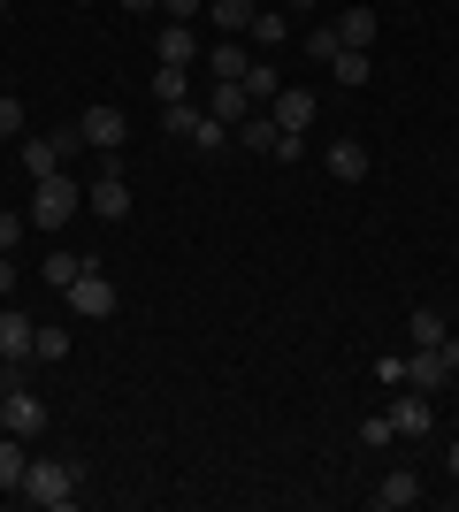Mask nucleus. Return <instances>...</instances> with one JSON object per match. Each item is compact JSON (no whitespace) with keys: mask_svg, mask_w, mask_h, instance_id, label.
Here are the masks:
<instances>
[{"mask_svg":"<svg viewBox=\"0 0 459 512\" xmlns=\"http://www.w3.org/2000/svg\"><path fill=\"white\" fill-rule=\"evenodd\" d=\"M16 497H23V505H46V512L77 505V459H31Z\"/></svg>","mask_w":459,"mask_h":512,"instance_id":"f257e3e1","label":"nucleus"},{"mask_svg":"<svg viewBox=\"0 0 459 512\" xmlns=\"http://www.w3.org/2000/svg\"><path fill=\"white\" fill-rule=\"evenodd\" d=\"M77 207H85V184H69L62 169L31 184V222H39V230H62V222H77Z\"/></svg>","mask_w":459,"mask_h":512,"instance_id":"f03ea898","label":"nucleus"},{"mask_svg":"<svg viewBox=\"0 0 459 512\" xmlns=\"http://www.w3.org/2000/svg\"><path fill=\"white\" fill-rule=\"evenodd\" d=\"M16 146H23V169H31V176H54V169L69 161V153L85 146V130L69 123V130H46V138H39V130H23Z\"/></svg>","mask_w":459,"mask_h":512,"instance_id":"7ed1b4c3","label":"nucleus"},{"mask_svg":"<svg viewBox=\"0 0 459 512\" xmlns=\"http://www.w3.org/2000/svg\"><path fill=\"white\" fill-rule=\"evenodd\" d=\"M16 375H23V367H8V406H0V428H8V436H39L46 406H39V390H23Z\"/></svg>","mask_w":459,"mask_h":512,"instance_id":"20e7f679","label":"nucleus"},{"mask_svg":"<svg viewBox=\"0 0 459 512\" xmlns=\"http://www.w3.org/2000/svg\"><path fill=\"white\" fill-rule=\"evenodd\" d=\"M85 207L100 214V222H123V214H131V184H123V169H115V153H108V169L85 184Z\"/></svg>","mask_w":459,"mask_h":512,"instance_id":"39448f33","label":"nucleus"},{"mask_svg":"<svg viewBox=\"0 0 459 512\" xmlns=\"http://www.w3.org/2000/svg\"><path fill=\"white\" fill-rule=\"evenodd\" d=\"M62 299H69V314H85V321H108V314H115V283L100 276V268H85V276L69 283Z\"/></svg>","mask_w":459,"mask_h":512,"instance_id":"423d86ee","label":"nucleus"},{"mask_svg":"<svg viewBox=\"0 0 459 512\" xmlns=\"http://www.w3.org/2000/svg\"><path fill=\"white\" fill-rule=\"evenodd\" d=\"M31 344H39V321L23 314V306H0V360L31 367Z\"/></svg>","mask_w":459,"mask_h":512,"instance_id":"0eeeda50","label":"nucleus"},{"mask_svg":"<svg viewBox=\"0 0 459 512\" xmlns=\"http://www.w3.org/2000/svg\"><path fill=\"white\" fill-rule=\"evenodd\" d=\"M391 428H398V436H429V428H437V413H429V390H414V383H398V406H391Z\"/></svg>","mask_w":459,"mask_h":512,"instance_id":"6e6552de","label":"nucleus"},{"mask_svg":"<svg viewBox=\"0 0 459 512\" xmlns=\"http://www.w3.org/2000/svg\"><path fill=\"white\" fill-rule=\"evenodd\" d=\"M77 130H85V146H100V153H115L123 146V115H115V107H85V115H77Z\"/></svg>","mask_w":459,"mask_h":512,"instance_id":"1a4fd4ad","label":"nucleus"},{"mask_svg":"<svg viewBox=\"0 0 459 512\" xmlns=\"http://www.w3.org/2000/svg\"><path fill=\"white\" fill-rule=\"evenodd\" d=\"M368 505H375V512H406V505H421V482L398 467V474H383V482L368 490Z\"/></svg>","mask_w":459,"mask_h":512,"instance_id":"9d476101","label":"nucleus"},{"mask_svg":"<svg viewBox=\"0 0 459 512\" xmlns=\"http://www.w3.org/2000/svg\"><path fill=\"white\" fill-rule=\"evenodd\" d=\"M253 16H261V0H207V23H215L222 39H245Z\"/></svg>","mask_w":459,"mask_h":512,"instance_id":"9b49d317","label":"nucleus"},{"mask_svg":"<svg viewBox=\"0 0 459 512\" xmlns=\"http://www.w3.org/2000/svg\"><path fill=\"white\" fill-rule=\"evenodd\" d=\"M268 115H276V130H306V123H314V92H306V85H284L276 100H268Z\"/></svg>","mask_w":459,"mask_h":512,"instance_id":"f8f14e48","label":"nucleus"},{"mask_svg":"<svg viewBox=\"0 0 459 512\" xmlns=\"http://www.w3.org/2000/svg\"><path fill=\"white\" fill-rule=\"evenodd\" d=\"M406 383H414V390H444V383H452V367H444L437 344H414V360H406Z\"/></svg>","mask_w":459,"mask_h":512,"instance_id":"ddd939ff","label":"nucleus"},{"mask_svg":"<svg viewBox=\"0 0 459 512\" xmlns=\"http://www.w3.org/2000/svg\"><path fill=\"white\" fill-rule=\"evenodd\" d=\"M207 69H215V85H245V69H253V46L222 39L215 54H207Z\"/></svg>","mask_w":459,"mask_h":512,"instance_id":"4468645a","label":"nucleus"},{"mask_svg":"<svg viewBox=\"0 0 459 512\" xmlns=\"http://www.w3.org/2000/svg\"><path fill=\"white\" fill-rule=\"evenodd\" d=\"M207 115H215V123H230V130H238L245 115H253V92H245V85H215V92H207Z\"/></svg>","mask_w":459,"mask_h":512,"instance_id":"2eb2a0df","label":"nucleus"},{"mask_svg":"<svg viewBox=\"0 0 459 512\" xmlns=\"http://www.w3.org/2000/svg\"><path fill=\"white\" fill-rule=\"evenodd\" d=\"M322 161H329V176H345V184H360V176H368V146H360V138H337Z\"/></svg>","mask_w":459,"mask_h":512,"instance_id":"dca6fc26","label":"nucleus"},{"mask_svg":"<svg viewBox=\"0 0 459 512\" xmlns=\"http://www.w3.org/2000/svg\"><path fill=\"white\" fill-rule=\"evenodd\" d=\"M245 39H253V54H276V46L291 39V16H284V8H261V16H253V31H245Z\"/></svg>","mask_w":459,"mask_h":512,"instance_id":"f3484780","label":"nucleus"},{"mask_svg":"<svg viewBox=\"0 0 459 512\" xmlns=\"http://www.w3.org/2000/svg\"><path fill=\"white\" fill-rule=\"evenodd\" d=\"M230 138H238L245 153H268V146H276V115H268V107H253V115H245V123L230 130Z\"/></svg>","mask_w":459,"mask_h":512,"instance_id":"a211bd4d","label":"nucleus"},{"mask_svg":"<svg viewBox=\"0 0 459 512\" xmlns=\"http://www.w3.org/2000/svg\"><path fill=\"white\" fill-rule=\"evenodd\" d=\"M375 31H383V23H375V8H345V16H337V39L360 46V54L375 46Z\"/></svg>","mask_w":459,"mask_h":512,"instance_id":"6ab92c4d","label":"nucleus"},{"mask_svg":"<svg viewBox=\"0 0 459 512\" xmlns=\"http://www.w3.org/2000/svg\"><path fill=\"white\" fill-rule=\"evenodd\" d=\"M23 467H31L23 436H8V428H0V490H23Z\"/></svg>","mask_w":459,"mask_h":512,"instance_id":"aec40b11","label":"nucleus"},{"mask_svg":"<svg viewBox=\"0 0 459 512\" xmlns=\"http://www.w3.org/2000/svg\"><path fill=\"white\" fill-rule=\"evenodd\" d=\"M161 62H169V69L199 62V39H192V23H169V31H161Z\"/></svg>","mask_w":459,"mask_h":512,"instance_id":"412c9836","label":"nucleus"},{"mask_svg":"<svg viewBox=\"0 0 459 512\" xmlns=\"http://www.w3.org/2000/svg\"><path fill=\"white\" fill-rule=\"evenodd\" d=\"M329 77H337V85H345V92H360V85H368V77H375V62H368V54H360V46H345V54L329 62Z\"/></svg>","mask_w":459,"mask_h":512,"instance_id":"4be33fe9","label":"nucleus"},{"mask_svg":"<svg viewBox=\"0 0 459 512\" xmlns=\"http://www.w3.org/2000/svg\"><path fill=\"white\" fill-rule=\"evenodd\" d=\"M85 268H92L85 253H46V291H69V283L85 276Z\"/></svg>","mask_w":459,"mask_h":512,"instance_id":"5701e85b","label":"nucleus"},{"mask_svg":"<svg viewBox=\"0 0 459 512\" xmlns=\"http://www.w3.org/2000/svg\"><path fill=\"white\" fill-rule=\"evenodd\" d=\"M245 92H253V107H268V100H276V92H284L276 62H261V54H253V69H245Z\"/></svg>","mask_w":459,"mask_h":512,"instance_id":"b1692460","label":"nucleus"},{"mask_svg":"<svg viewBox=\"0 0 459 512\" xmlns=\"http://www.w3.org/2000/svg\"><path fill=\"white\" fill-rule=\"evenodd\" d=\"M153 100H161V107L192 100V77H184V69H169V62H161V69H153Z\"/></svg>","mask_w":459,"mask_h":512,"instance_id":"393cba45","label":"nucleus"},{"mask_svg":"<svg viewBox=\"0 0 459 512\" xmlns=\"http://www.w3.org/2000/svg\"><path fill=\"white\" fill-rule=\"evenodd\" d=\"M31 360H69V329H62V321H39V344H31Z\"/></svg>","mask_w":459,"mask_h":512,"instance_id":"a878e982","label":"nucleus"},{"mask_svg":"<svg viewBox=\"0 0 459 512\" xmlns=\"http://www.w3.org/2000/svg\"><path fill=\"white\" fill-rule=\"evenodd\" d=\"M192 146L199 153H222V146H230V123H215V115L199 107V115H192Z\"/></svg>","mask_w":459,"mask_h":512,"instance_id":"bb28decb","label":"nucleus"},{"mask_svg":"<svg viewBox=\"0 0 459 512\" xmlns=\"http://www.w3.org/2000/svg\"><path fill=\"white\" fill-rule=\"evenodd\" d=\"M337 54H345L337 23H314V31H306V62H337Z\"/></svg>","mask_w":459,"mask_h":512,"instance_id":"cd10ccee","label":"nucleus"},{"mask_svg":"<svg viewBox=\"0 0 459 512\" xmlns=\"http://www.w3.org/2000/svg\"><path fill=\"white\" fill-rule=\"evenodd\" d=\"M452 329H444V314L437 306H414V344H444Z\"/></svg>","mask_w":459,"mask_h":512,"instance_id":"c85d7f7f","label":"nucleus"},{"mask_svg":"<svg viewBox=\"0 0 459 512\" xmlns=\"http://www.w3.org/2000/svg\"><path fill=\"white\" fill-rule=\"evenodd\" d=\"M23 130H31V123H23V100H8V92H0V138H23Z\"/></svg>","mask_w":459,"mask_h":512,"instance_id":"c756f323","label":"nucleus"},{"mask_svg":"<svg viewBox=\"0 0 459 512\" xmlns=\"http://www.w3.org/2000/svg\"><path fill=\"white\" fill-rule=\"evenodd\" d=\"M23 230H31V222H23V214H8V207H0V253H16V245H23Z\"/></svg>","mask_w":459,"mask_h":512,"instance_id":"7c9ffc66","label":"nucleus"},{"mask_svg":"<svg viewBox=\"0 0 459 512\" xmlns=\"http://www.w3.org/2000/svg\"><path fill=\"white\" fill-rule=\"evenodd\" d=\"M268 153H276V161H299V153H306V130H276V146H268Z\"/></svg>","mask_w":459,"mask_h":512,"instance_id":"2f4dec72","label":"nucleus"},{"mask_svg":"<svg viewBox=\"0 0 459 512\" xmlns=\"http://www.w3.org/2000/svg\"><path fill=\"white\" fill-rule=\"evenodd\" d=\"M375 383L398 390V383H406V360H398V352H383V360H375Z\"/></svg>","mask_w":459,"mask_h":512,"instance_id":"473e14b6","label":"nucleus"},{"mask_svg":"<svg viewBox=\"0 0 459 512\" xmlns=\"http://www.w3.org/2000/svg\"><path fill=\"white\" fill-rule=\"evenodd\" d=\"M169 8V23H192V16H207V0H161Z\"/></svg>","mask_w":459,"mask_h":512,"instance_id":"72a5a7b5","label":"nucleus"},{"mask_svg":"<svg viewBox=\"0 0 459 512\" xmlns=\"http://www.w3.org/2000/svg\"><path fill=\"white\" fill-rule=\"evenodd\" d=\"M16 291V253H0V299Z\"/></svg>","mask_w":459,"mask_h":512,"instance_id":"f704fd0d","label":"nucleus"},{"mask_svg":"<svg viewBox=\"0 0 459 512\" xmlns=\"http://www.w3.org/2000/svg\"><path fill=\"white\" fill-rule=\"evenodd\" d=\"M437 352H444V367H452V375H459V337H444Z\"/></svg>","mask_w":459,"mask_h":512,"instance_id":"c9c22d12","label":"nucleus"},{"mask_svg":"<svg viewBox=\"0 0 459 512\" xmlns=\"http://www.w3.org/2000/svg\"><path fill=\"white\" fill-rule=\"evenodd\" d=\"M444 467H452V482H459V444H452V451H444Z\"/></svg>","mask_w":459,"mask_h":512,"instance_id":"e433bc0d","label":"nucleus"},{"mask_svg":"<svg viewBox=\"0 0 459 512\" xmlns=\"http://www.w3.org/2000/svg\"><path fill=\"white\" fill-rule=\"evenodd\" d=\"M123 8H138V16H146V8H161V0H123Z\"/></svg>","mask_w":459,"mask_h":512,"instance_id":"4c0bfd02","label":"nucleus"},{"mask_svg":"<svg viewBox=\"0 0 459 512\" xmlns=\"http://www.w3.org/2000/svg\"><path fill=\"white\" fill-rule=\"evenodd\" d=\"M291 8H322V0H291Z\"/></svg>","mask_w":459,"mask_h":512,"instance_id":"58836bf2","label":"nucleus"},{"mask_svg":"<svg viewBox=\"0 0 459 512\" xmlns=\"http://www.w3.org/2000/svg\"><path fill=\"white\" fill-rule=\"evenodd\" d=\"M0 406H8V383H0Z\"/></svg>","mask_w":459,"mask_h":512,"instance_id":"ea45409f","label":"nucleus"},{"mask_svg":"<svg viewBox=\"0 0 459 512\" xmlns=\"http://www.w3.org/2000/svg\"><path fill=\"white\" fill-rule=\"evenodd\" d=\"M0 16H8V0H0Z\"/></svg>","mask_w":459,"mask_h":512,"instance_id":"a19ab883","label":"nucleus"},{"mask_svg":"<svg viewBox=\"0 0 459 512\" xmlns=\"http://www.w3.org/2000/svg\"><path fill=\"white\" fill-rule=\"evenodd\" d=\"M0 367H8V360H0Z\"/></svg>","mask_w":459,"mask_h":512,"instance_id":"79ce46f5","label":"nucleus"}]
</instances>
